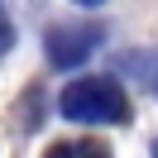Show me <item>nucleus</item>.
<instances>
[{
	"instance_id": "f257e3e1",
	"label": "nucleus",
	"mask_w": 158,
	"mask_h": 158,
	"mask_svg": "<svg viewBox=\"0 0 158 158\" xmlns=\"http://www.w3.org/2000/svg\"><path fill=\"white\" fill-rule=\"evenodd\" d=\"M58 106H62V115L77 120V125H120V120H129V101H125V91H120V81H110V77L72 81L58 96Z\"/></svg>"
},
{
	"instance_id": "f03ea898",
	"label": "nucleus",
	"mask_w": 158,
	"mask_h": 158,
	"mask_svg": "<svg viewBox=\"0 0 158 158\" xmlns=\"http://www.w3.org/2000/svg\"><path fill=\"white\" fill-rule=\"evenodd\" d=\"M48 62L53 67H77L81 58H86V53H96V43H101V34L96 29H48Z\"/></svg>"
},
{
	"instance_id": "7ed1b4c3",
	"label": "nucleus",
	"mask_w": 158,
	"mask_h": 158,
	"mask_svg": "<svg viewBox=\"0 0 158 158\" xmlns=\"http://www.w3.org/2000/svg\"><path fill=\"white\" fill-rule=\"evenodd\" d=\"M43 158H110L96 139H72V144H53Z\"/></svg>"
},
{
	"instance_id": "20e7f679",
	"label": "nucleus",
	"mask_w": 158,
	"mask_h": 158,
	"mask_svg": "<svg viewBox=\"0 0 158 158\" xmlns=\"http://www.w3.org/2000/svg\"><path fill=\"white\" fill-rule=\"evenodd\" d=\"M10 39H15V29H10V15H5V10H0V53H5V48H10Z\"/></svg>"
},
{
	"instance_id": "39448f33",
	"label": "nucleus",
	"mask_w": 158,
	"mask_h": 158,
	"mask_svg": "<svg viewBox=\"0 0 158 158\" xmlns=\"http://www.w3.org/2000/svg\"><path fill=\"white\" fill-rule=\"evenodd\" d=\"M77 5H101V0H77Z\"/></svg>"
},
{
	"instance_id": "423d86ee",
	"label": "nucleus",
	"mask_w": 158,
	"mask_h": 158,
	"mask_svg": "<svg viewBox=\"0 0 158 158\" xmlns=\"http://www.w3.org/2000/svg\"><path fill=\"white\" fill-rule=\"evenodd\" d=\"M153 158H158V144H153Z\"/></svg>"
}]
</instances>
